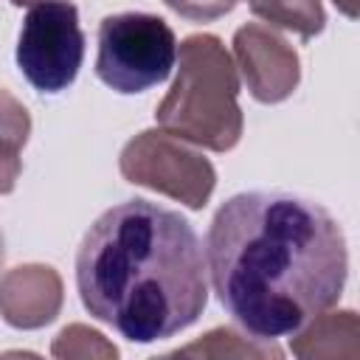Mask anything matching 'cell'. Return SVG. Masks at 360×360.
Listing matches in <instances>:
<instances>
[{
	"instance_id": "7",
	"label": "cell",
	"mask_w": 360,
	"mask_h": 360,
	"mask_svg": "<svg viewBox=\"0 0 360 360\" xmlns=\"http://www.w3.org/2000/svg\"><path fill=\"white\" fill-rule=\"evenodd\" d=\"M233 53L250 96L262 104H276L292 96L301 79L295 48L270 25L248 22L233 34Z\"/></svg>"
},
{
	"instance_id": "11",
	"label": "cell",
	"mask_w": 360,
	"mask_h": 360,
	"mask_svg": "<svg viewBox=\"0 0 360 360\" xmlns=\"http://www.w3.org/2000/svg\"><path fill=\"white\" fill-rule=\"evenodd\" d=\"M248 6L256 17L298 34L304 42L318 37L326 25L321 0H248Z\"/></svg>"
},
{
	"instance_id": "2",
	"label": "cell",
	"mask_w": 360,
	"mask_h": 360,
	"mask_svg": "<svg viewBox=\"0 0 360 360\" xmlns=\"http://www.w3.org/2000/svg\"><path fill=\"white\" fill-rule=\"evenodd\" d=\"M208 264L186 217L149 200L107 208L76 253L84 309L132 343L166 340L208 304Z\"/></svg>"
},
{
	"instance_id": "13",
	"label": "cell",
	"mask_w": 360,
	"mask_h": 360,
	"mask_svg": "<svg viewBox=\"0 0 360 360\" xmlns=\"http://www.w3.org/2000/svg\"><path fill=\"white\" fill-rule=\"evenodd\" d=\"M73 332H76V338H79V346H68L59 357H73V354H79V357H87V354L115 357V354H118L115 346L104 343V335H98V332H93V329H87V326H82V323H73Z\"/></svg>"
},
{
	"instance_id": "8",
	"label": "cell",
	"mask_w": 360,
	"mask_h": 360,
	"mask_svg": "<svg viewBox=\"0 0 360 360\" xmlns=\"http://www.w3.org/2000/svg\"><path fill=\"white\" fill-rule=\"evenodd\" d=\"M62 278L48 264H22L0 278V315L17 329H39L59 315Z\"/></svg>"
},
{
	"instance_id": "5",
	"label": "cell",
	"mask_w": 360,
	"mask_h": 360,
	"mask_svg": "<svg viewBox=\"0 0 360 360\" xmlns=\"http://www.w3.org/2000/svg\"><path fill=\"white\" fill-rule=\"evenodd\" d=\"M84 59V34L70 0H45L28 8L17 37V68L48 96L68 90Z\"/></svg>"
},
{
	"instance_id": "4",
	"label": "cell",
	"mask_w": 360,
	"mask_h": 360,
	"mask_svg": "<svg viewBox=\"0 0 360 360\" xmlns=\"http://www.w3.org/2000/svg\"><path fill=\"white\" fill-rule=\"evenodd\" d=\"M177 65L172 25L146 11L110 14L98 25L96 76L121 96L143 93L169 79Z\"/></svg>"
},
{
	"instance_id": "15",
	"label": "cell",
	"mask_w": 360,
	"mask_h": 360,
	"mask_svg": "<svg viewBox=\"0 0 360 360\" xmlns=\"http://www.w3.org/2000/svg\"><path fill=\"white\" fill-rule=\"evenodd\" d=\"M14 6H37V3H45V0H11Z\"/></svg>"
},
{
	"instance_id": "14",
	"label": "cell",
	"mask_w": 360,
	"mask_h": 360,
	"mask_svg": "<svg viewBox=\"0 0 360 360\" xmlns=\"http://www.w3.org/2000/svg\"><path fill=\"white\" fill-rule=\"evenodd\" d=\"M335 6H338L346 17H352V20L357 17V0H335Z\"/></svg>"
},
{
	"instance_id": "6",
	"label": "cell",
	"mask_w": 360,
	"mask_h": 360,
	"mask_svg": "<svg viewBox=\"0 0 360 360\" xmlns=\"http://www.w3.org/2000/svg\"><path fill=\"white\" fill-rule=\"evenodd\" d=\"M121 174L129 183L160 191L188 208H202L217 183L214 166L191 149L188 141L163 129H146L124 146Z\"/></svg>"
},
{
	"instance_id": "10",
	"label": "cell",
	"mask_w": 360,
	"mask_h": 360,
	"mask_svg": "<svg viewBox=\"0 0 360 360\" xmlns=\"http://www.w3.org/2000/svg\"><path fill=\"white\" fill-rule=\"evenodd\" d=\"M31 118L28 110L6 90H0V194H8L17 186L22 172L20 152L28 141Z\"/></svg>"
},
{
	"instance_id": "16",
	"label": "cell",
	"mask_w": 360,
	"mask_h": 360,
	"mask_svg": "<svg viewBox=\"0 0 360 360\" xmlns=\"http://www.w3.org/2000/svg\"><path fill=\"white\" fill-rule=\"evenodd\" d=\"M0 262H3V236H0Z\"/></svg>"
},
{
	"instance_id": "9",
	"label": "cell",
	"mask_w": 360,
	"mask_h": 360,
	"mask_svg": "<svg viewBox=\"0 0 360 360\" xmlns=\"http://www.w3.org/2000/svg\"><path fill=\"white\" fill-rule=\"evenodd\" d=\"M360 326L352 309L315 315L290 335V349L298 357H357Z\"/></svg>"
},
{
	"instance_id": "1",
	"label": "cell",
	"mask_w": 360,
	"mask_h": 360,
	"mask_svg": "<svg viewBox=\"0 0 360 360\" xmlns=\"http://www.w3.org/2000/svg\"><path fill=\"white\" fill-rule=\"evenodd\" d=\"M211 284L253 340L290 338L338 304L349 253L335 217L292 191H242L219 205L205 239Z\"/></svg>"
},
{
	"instance_id": "3",
	"label": "cell",
	"mask_w": 360,
	"mask_h": 360,
	"mask_svg": "<svg viewBox=\"0 0 360 360\" xmlns=\"http://www.w3.org/2000/svg\"><path fill=\"white\" fill-rule=\"evenodd\" d=\"M180 68L172 90L155 110L163 132L194 146L228 152L242 138L239 76L231 53L214 34H191L177 48Z\"/></svg>"
},
{
	"instance_id": "12",
	"label": "cell",
	"mask_w": 360,
	"mask_h": 360,
	"mask_svg": "<svg viewBox=\"0 0 360 360\" xmlns=\"http://www.w3.org/2000/svg\"><path fill=\"white\" fill-rule=\"evenodd\" d=\"M163 3L186 20L208 22V20H217V17L228 14L239 0H163Z\"/></svg>"
}]
</instances>
